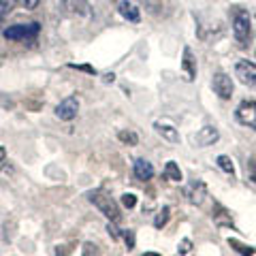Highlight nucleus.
I'll return each instance as SVG.
<instances>
[{
	"instance_id": "nucleus-30",
	"label": "nucleus",
	"mask_w": 256,
	"mask_h": 256,
	"mask_svg": "<svg viewBox=\"0 0 256 256\" xmlns=\"http://www.w3.org/2000/svg\"><path fill=\"white\" fill-rule=\"evenodd\" d=\"M114 77H116L114 73H109V75H105V82H114Z\"/></svg>"
},
{
	"instance_id": "nucleus-18",
	"label": "nucleus",
	"mask_w": 256,
	"mask_h": 256,
	"mask_svg": "<svg viewBox=\"0 0 256 256\" xmlns=\"http://www.w3.org/2000/svg\"><path fill=\"white\" fill-rule=\"evenodd\" d=\"M169 218H171V207H169V205H164L162 210H160V212L156 214V218H154V226H156V228L166 226V222H169Z\"/></svg>"
},
{
	"instance_id": "nucleus-26",
	"label": "nucleus",
	"mask_w": 256,
	"mask_h": 256,
	"mask_svg": "<svg viewBox=\"0 0 256 256\" xmlns=\"http://www.w3.org/2000/svg\"><path fill=\"white\" fill-rule=\"evenodd\" d=\"M107 230H109V235L114 237V239H120V237H122V233H120V228H116V224L111 222V220H109V224H107Z\"/></svg>"
},
{
	"instance_id": "nucleus-22",
	"label": "nucleus",
	"mask_w": 256,
	"mask_h": 256,
	"mask_svg": "<svg viewBox=\"0 0 256 256\" xmlns=\"http://www.w3.org/2000/svg\"><path fill=\"white\" fill-rule=\"evenodd\" d=\"M122 205L128 207V210H132V207L137 205V196L130 194V192H126V194H122Z\"/></svg>"
},
{
	"instance_id": "nucleus-12",
	"label": "nucleus",
	"mask_w": 256,
	"mask_h": 256,
	"mask_svg": "<svg viewBox=\"0 0 256 256\" xmlns=\"http://www.w3.org/2000/svg\"><path fill=\"white\" fill-rule=\"evenodd\" d=\"M118 11H120V15H122L124 20H128V22H132V24H139V22H141V11H139V6L134 4L132 0H120Z\"/></svg>"
},
{
	"instance_id": "nucleus-29",
	"label": "nucleus",
	"mask_w": 256,
	"mask_h": 256,
	"mask_svg": "<svg viewBox=\"0 0 256 256\" xmlns=\"http://www.w3.org/2000/svg\"><path fill=\"white\" fill-rule=\"evenodd\" d=\"M4 158H6V150L0 148V162H4Z\"/></svg>"
},
{
	"instance_id": "nucleus-28",
	"label": "nucleus",
	"mask_w": 256,
	"mask_h": 256,
	"mask_svg": "<svg viewBox=\"0 0 256 256\" xmlns=\"http://www.w3.org/2000/svg\"><path fill=\"white\" fill-rule=\"evenodd\" d=\"M84 248H86L84 254H92V252H94V254H98V250H96V246H92V244H86Z\"/></svg>"
},
{
	"instance_id": "nucleus-24",
	"label": "nucleus",
	"mask_w": 256,
	"mask_h": 256,
	"mask_svg": "<svg viewBox=\"0 0 256 256\" xmlns=\"http://www.w3.org/2000/svg\"><path fill=\"white\" fill-rule=\"evenodd\" d=\"M192 252V242L190 239H184V242L178 246V254H190Z\"/></svg>"
},
{
	"instance_id": "nucleus-3",
	"label": "nucleus",
	"mask_w": 256,
	"mask_h": 256,
	"mask_svg": "<svg viewBox=\"0 0 256 256\" xmlns=\"http://www.w3.org/2000/svg\"><path fill=\"white\" fill-rule=\"evenodd\" d=\"M41 32V26L36 22H28V24H13L2 30V34L6 41H34Z\"/></svg>"
},
{
	"instance_id": "nucleus-14",
	"label": "nucleus",
	"mask_w": 256,
	"mask_h": 256,
	"mask_svg": "<svg viewBox=\"0 0 256 256\" xmlns=\"http://www.w3.org/2000/svg\"><path fill=\"white\" fill-rule=\"evenodd\" d=\"M154 130L160 134L162 139H166L169 143H180V132L175 130L171 124H164V122H154Z\"/></svg>"
},
{
	"instance_id": "nucleus-7",
	"label": "nucleus",
	"mask_w": 256,
	"mask_h": 256,
	"mask_svg": "<svg viewBox=\"0 0 256 256\" xmlns=\"http://www.w3.org/2000/svg\"><path fill=\"white\" fill-rule=\"evenodd\" d=\"M235 118H237L239 124L256 130V100H244L242 105L237 107Z\"/></svg>"
},
{
	"instance_id": "nucleus-6",
	"label": "nucleus",
	"mask_w": 256,
	"mask_h": 256,
	"mask_svg": "<svg viewBox=\"0 0 256 256\" xmlns=\"http://www.w3.org/2000/svg\"><path fill=\"white\" fill-rule=\"evenodd\" d=\"M235 77L248 88H256V64L250 60H239L235 64Z\"/></svg>"
},
{
	"instance_id": "nucleus-21",
	"label": "nucleus",
	"mask_w": 256,
	"mask_h": 256,
	"mask_svg": "<svg viewBox=\"0 0 256 256\" xmlns=\"http://www.w3.org/2000/svg\"><path fill=\"white\" fill-rule=\"evenodd\" d=\"M228 246L233 248L235 252H239V254H254V252H256L254 248L246 246V244H242V242H237V239H228Z\"/></svg>"
},
{
	"instance_id": "nucleus-8",
	"label": "nucleus",
	"mask_w": 256,
	"mask_h": 256,
	"mask_svg": "<svg viewBox=\"0 0 256 256\" xmlns=\"http://www.w3.org/2000/svg\"><path fill=\"white\" fill-rule=\"evenodd\" d=\"M64 13L75 15V18H92V6L88 0H60Z\"/></svg>"
},
{
	"instance_id": "nucleus-2",
	"label": "nucleus",
	"mask_w": 256,
	"mask_h": 256,
	"mask_svg": "<svg viewBox=\"0 0 256 256\" xmlns=\"http://www.w3.org/2000/svg\"><path fill=\"white\" fill-rule=\"evenodd\" d=\"M88 201H90L96 210H98L102 216H105L107 220L111 222H118L120 220V205L116 203V198L107 194L105 190H92V192H88Z\"/></svg>"
},
{
	"instance_id": "nucleus-19",
	"label": "nucleus",
	"mask_w": 256,
	"mask_h": 256,
	"mask_svg": "<svg viewBox=\"0 0 256 256\" xmlns=\"http://www.w3.org/2000/svg\"><path fill=\"white\" fill-rule=\"evenodd\" d=\"M216 162H218V166H220V169L224 171V173H228L230 175V178H233V175H235V164H233V160H230L228 156H218V158H216Z\"/></svg>"
},
{
	"instance_id": "nucleus-5",
	"label": "nucleus",
	"mask_w": 256,
	"mask_h": 256,
	"mask_svg": "<svg viewBox=\"0 0 256 256\" xmlns=\"http://www.w3.org/2000/svg\"><path fill=\"white\" fill-rule=\"evenodd\" d=\"M184 196H186V201L192 203V205H203L205 198H207V186L205 182L201 180H192L186 188H184Z\"/></svg>"
},
{
	"instance_id": "nucleus-4",
	"label": "nucleus",
	"mask_w": 256,
	"mask_h": 256,
	"mask_svg": "<svg viewBox=\"0 0 256 256\" xmlns=\"http://www.w3.org/2000/svg\"><path fill=\"white\" fill-rule=\"evenodd\" d=\"M212 88H214V92L220 96L222 100H228L230 96H233V90H235V86H233V79H230L224 70H218V73H214L212 77Z\"/></svg>"
},
{
	"instance_id": "nucleus-17",
	"label": "nucleus",
	"mask_w": 256,
	"mask_h": 256,
	"mask_svg": "<svg viewBox=\"0 0 256 256\" xmlns=\"http://www.w3.org/2000/svg\"><path fill=\"white\" fill-rule=\"evenodd\" d=\"M15 4H18V0H0V26H2L4 20L11 15Z\"/></svg>"
},
{
	"instance_id": "nucleus-16",
	"label": "nucleus",
	"mask_w": 256,
	"mask_h": 256,
	"mask_svg": "<svg viewBox=\"0 0 256 256\" xmlns=\"http://www.w3.org/2000/svg\"><path fill=\"white\" fill-rule=\"evenodd\" d=\"M212 218H214V222H218V224H228V226H230V214L224 210L220 203H214V214H212Z\"/></svg>"
},
{
	"instance_id": "nucleus-23",
	"label": "nucleus",
	"mask_w": 256,
	"mask_h": 256,
	"mask_svg": "<svg viewBox=\"0 0 256 256\" xmlns=\"http://www.w3.org/2000/svg\"><path fill=\"white\" fill-rule=\"evenodd\" d=\"M122 237H124V242H126V248H128V250H132V248H134V230H130V228L124 230Z\"/></svg>"
},
{
	"instance_id": "nucleus-9",
	"label": "nucleus",
	"mask_w": 256,
	"mask_h": 256,
	"mask_svg": "<svg viewBox=\"0 0 256 256\" xmlns=\"http://www.w3.org/2000/svg\"><path fill=\"white\" fill-rule=\"evenodd\" d=\"M77 111H79V100L75 96H68V98H64L58 107H56V116L64 122H70V120L77 118Z\"/></svg>"
},
{
	"instance_id": "nucleus-15",
	"label": "nucleus",
	"mask_w": 256,
	"mask_h": 256,
	"mask_svg": "<svg viewBox=\"0 0 256 256\" xmlns=\"http://www.w3.org/2000/svg\"><path fill=\"white\" fill-rule=\"evenodd\" d=\"M162 175H164V180H169V182H182V171H180V166L175 164L173 160H169V162L164 164Z\"/></svg>"
},
{
	"instance_id": "nucleus-27",
	"label": "nucleus",
	"mask_w": 256,
	"mask_h": 256,
	"mask_svg": "<svg viewBox=\"0 0 256 256\" xmlns=\"http://www.w3.org/2000/svg\"><path fill=\"white\" fill-rule=\"evenodd\" d=\"M248 169H250V180L256 184V162H250L248 164Z\"/></svg>"
},
{
	"instance_id": "nucleus-1",
	"label": "nucleus",
	"mask_w": 256,
	"mask_h": 256,
	"mask_svg": "<svg viewBox=\"0 0 256 256\" xmlns=\"http://www.w3.org/2000/svg\"><path fill=\"white\" fill-rule=\"evenodd\" d=\"M230 26H233V36L235 41L246 47L248 41H250L252 36V18L250 13L242 6H233V11H230Z\"/></svg>"
},
{
	"instance_id": "nucleus-25",
	"label": "nucleus",
	"mask_w": 256,
	"mask_h": 256,
	"mask_svg": "<svg viewBox=\"0 0 256 256\" xmlns=\"http://www.w3.org/2000/svg\"><path fill=\"white\" fill-rule=\"evenodd\" d=\"M20 2H22V6H24L26 11H32V9H36V6L41 4L43 0H20Z\"/></svg>"
},
{
	"instance_id": "nucleus-10",
	"label": "nucleus",
	"mask_w": 256,
	"mask_h": 256,
	"mask_svg": "<svg viewBox=\"0 0 256 256\" xmlns=\"http://www.w3.org/2000/svg\"><path fill=\"white\" fill-rule=\"evenodd\" d=\"M218 139H220V132H218L216 126H203L201 130L194 134L196 148H210V146H214V143H218Z\"/></svg>"
},
{
	"instance_id": "nucleus-20",
	"label": "nucleus",
	"mask_w": 256,
	"mask_h": 256,
	"mask_svg": "<svg viewBox=\"0 0 256 256\" xmlns=\"http://www.w3.org/2000/svg\"><path fill=\"white\" fill-rule=\"evenodd\" d=\"M118 139L124 143V146H137L139 143V137L134 130H120L118 132Z\"/></svg>"
},
{
	"instance_id": "nucleus-13",
	"label": "nucleus",
	"mask_w": 256,
	"mask_h": 256,
	"mask_svg": "<svg viewBox=\"0 0 256 256\" xmlns=\"http://www.w3.org/2000/svg\"><path fill=\"white\" fill-rule=\"evenodd\" d=\"M132 173H134V178H137V180L148 182V180L154 178V166H152L150 160L137 158V160H134V164H132Z\"/></svg>"
},
{
	"instance_id": "nucleus-11",
	"label": "nucleus",
	"mask_w": 256,
	"mask_h": 256,
	"mask_svg": "<svg viewBox=\"0 0 256 256\" xmlns=\"http://www.w3.org/2000/svg\"><path fill=\"white\" fill-rule=\"evenodd\" d=\"M182 73L186 82H194L196 79V58L192 54L190 47H184V56H182Z\"/></svg>"
}]
</instances>
